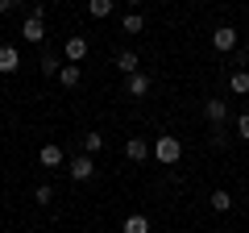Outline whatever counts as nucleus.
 I'll return each mask as SVG.
<instances>
[{"label": "nucleus", "mask_w": 249, "mask_h": 233, "mask_svg": "<svg viewBox=\"0 0 249 233\" xmlns=\"http://www.w3.org/2000/svg\"><path fill=\"white\" fill-rule=\"evenodd\" d=\"M204 116L212 121V129H224V121H229V104H224V100H204Z\"/></svg>", "instance_id": "obj_6"}, {"label": "nucleus", "mask_w": 249, "mask_h": 233, "mask_svg": "<svg viewBox=\"0 0 249 233\" xmlns=\"http://www.w3.org/2000/svg\"><path fill=\"white\" fill-rule=\"evenodd\" d=\"M237 42H241V34H237V29H232V25H216V29H212V46H216V50H220V54L237 50Z\"/></svg>", "instance_id": "obj_3"}, {"label": "nucleus", "mask_w": 249, "mask_h": 233, "mask_svg": "<svg viewBox=\"0 0 249 233\" xmlns=\"http://www.w3.org/2000/svg\"><path fill=\"white\" fill-rule=\"evenodd\" d=\"M121 25H124V34H142V25H145V17H142V13L133 9V13H129V17L121 21Z\"/></svg>", "instance_id": "obj_18"}, {"label": "nucleus", "mask_w": 249, "mask_h": 233, "mask_svg": "<svg viewBox=\"0 0 249 233\" xmlns=\"http://www.w3.org/2000/svg\"><path fill=\"white\" fill-rule=\"evenodd\" d=\"M208 204H212L216 213H229V208H232V196H229V192H224V188H216L212 196H208Z\"/></svg>", "instance_id": "obj_14"}, {"label": "nucleus", "mask_w": 249, "mask_h": 233, "mask_svg": "<svg viewBox=\"0 0 249 233\" xmlns=\"http://www.w3.org/2000/svg\"><path fill=\"white\" fill-rule=\"evenodd\" d=\"M100 146H104V134H96V129H88V134H83V154H96Z\"/></svg>", "instance_id": "obj_17"}, {"label": "nucleus", "mask_w": 249, "mask_h": 233, "mask_svg": "<svg viewBox=\"0 0 249 233\" xmlns=\"http://www.w3.org/2000/svg\"><path fill=\"white\" fill-rule=\"evenodd\" d=\"M229 88L237 92V96H249V71H245V67H241V71H232V75H229Z\"/></svg>", "instance_id": "obj_12"}, {"label": "nucleus", "mask_w": 249, "mask_h": 233, "mask_svg": "<svg viewBox=\"0 0 249 233\" xmlns=\"http://www.w3.org/2000/svg\"><path fill=\"white\" fill-rule=\"evenodd\" d=\"M21 38H25V42H42L46 38V21H42V9H34L25 17V25H21Z\"/></svg>", "instance_id": "obj_4"}, {"label": "nucleus", "mask_w": 249, "mask_h": 233, "mask_svg": "<svg viewBox=\"0 0 249 233\" xmlns=\"http://www.w3.org/2000/svg\"><path fill=\"white\" fill-rule=\"evenodd\" d=\"M34 200H37V204H50V200H54V188H50V183H37V188H34Z\"/></svg>", "instance_id": "obj_19"}, {"label": "nucleus", "mask_w": 249, "mask_h": 233, "mask_svg": "<svg viewBox=\"0 0 249 233\" xmlns=\"http://www.w3.org/2000/svg\"><path fill=\"white\" fill-rule=\"evenodd\" d=\"M88 50H91V46H88V38H83V34H71V38H67V46H62V54H67L71 63H83Z\"/></svg>", "instance_id": "obj_5"}, {"label": "nucleus", "mask_w": 249, "mask_h": 233, "mask_svg": "<svg viewBox=\"0 0 249 233\" xmlns=\"http://www.w3.org/2000/svg\"><path fill=\"white\" fill-rule=\"evenodd\" d=\"M124 154H129V162H145L150 158V146H145L142 137H129V142H124Z\"/></svg>", "instance_id": "obj_10"}, {"label": "nucleus", "mask_w": 249, "mask_h": 233, "mask_svg": "<svg viewBox=\"0 0 249 233\" xmlns=\"http://www.w3.org/2000/svg\"><path fill=\"white\" fill-rule=\"evenodd\" d=\"M67 171H71V179H75V183H88L91 175H96V158H91V154H75Z\"/></svg>", "instance_id": "obj_2"}, {"label": "nucleus", "mask_w": 249, "mask_h": 233, "mask_svg": "<svg viewBox=\"0 0 249 233\" xmlns=\"http://www.w3.org/2000/svg\"><path fill=\"white\" fill-rule=\"evenodd\" d=\"M124 4H133V9H142V0H124Z\"/></svg>", "instance_id": "obj_23"}, {"label": "nucleus", "mask_w": 249, "mask_h": 233, "mask_svg": "<svg viewBox=\"0 0 249 233\" xmlns=\"http://www.w3.org/2000/svg\"><path fill=\"white\" fill-rule=\"evenodd\" d=\"M13 4H17V0H0V13H9V9H13Z\"/></svg>", "instance_id": "obj_22"}, {"label": "nucleus", "mask_w": 249, "mask_h": 233, "mask_svg": "<svg viewBox=\"0 0 249 233\" xmlns=\"http://www.w3.org/2000/svg\"><path fill=\"white\" fill-rule=\"evenodd\" d=\"M58 71H62V63L54 58V54H46L42 58V75H58Z\"/></svg>", "instance_id": "obj_20"}, {"label": "nucleus", "mask_w": 249, "mask_h": 233, "mask_svg": "<svg viewBox=\"0 0 249 233\" xmlns=\"http://www.w3.org/2000/svg\"><path fill=\"white\" fill-rule=\"evenodd\" d=\"M124 92H129V96H150V75H145V71L124 75Z\"/></svg>", "instance_id": "obj_9"}, {"label": "nucleus", "mask_w": 249, "mask_h": 233, "mask_svg": "<svg viewBox=\"0 0 249 233\" xmlns=\"http://www.w3.org/2000/svg\"><path fill=\"white\" fill-rule=\"evenodd\" d=\"M21 67V50L17 46H0V75H13Z\"/></svg>", "instance_id": "obj_8"}, {"label": "nucleus", "mask_w": 249, "mask_h": 233, "mask_svg": "<svg viewBox=\"0 0 249 233\" xmlns=\"http://www.w3.org/2000/svg\"><path fill=\"white\" fill-rule=\"evenodd\" d=\"M124 233H150V221H145L142 213H133V216H124Z\"/></svg>", "instance_id": "obj_16"}, {"label": "nucleus", "mask_w": 249, "mask_h": 233, "mask_svg": "<svg viewBox=\"0 0 249 233\" xmlns=\"http://www.w3.org/2000/svg\"><path fill=\"white\" fill-rule=\"evenodd\" d=\"M112 63H116V71H121V75H137V71H142V58H137V50H121Z\"/></svg>", "instance_id": "obj_7"}, {"label": "nucleus", "mask_w": 249, "mask_h": 233, "mask_svg": "<svg viewBox=\"0 0 249 233\" xmlns=\"http://www.w3.org/2000/svg\"><path fill=\"white\" fill-rule=\"evenodd\" d=\"M112 4H116V0H88V13H91L96 21H104L108 13H112Z\"/></svg>", "instance_id": "obj_15"}, {"label": "nucleus", "mask_w": 249, "mask_h": 233, "mask_svg": "<svg viewBox=\"0 0 249 233\" xmlns=\"http://www.w3.org/2000/svg\"><path fill=\"white\" fill-rule=\"evenodd\" d=\"M154 158H158L162 167H175V162L183 158V142H178L175 134H162L158 142H154Z\"/></svg>", "instance_id": "obj_1"}, {"label": "nucleus", "mask_w": 249, "mask_h": 233, "mask_svg": "<svg viewBox=\"0 0 249 233\" xmlns=\"http://www.w3.org/2000/svg\"><path fill=\"white\" fill-rule=\"evenodd\" d=\"M237 134L249 142V113H241V116H237Z\"/></svg>", "instance_id": "obj_21"}, {"label": "nucleus", "mask_w": 249, "mask_h": 233, "mask_svg": "<svg viewBox=\"0 0 249 233\" xmlns=\"http://www.w3.org/2000/svg\"><path fill=\"white\" fill-rule=\"evenodd\" d=\"M37 158H42V167H62V146L46 142V146H42V154H37Z\"/></svg>", "instance_id": "obj_11"}, {"label": "nucleus", "mask_w": 249, "mask_h": 233, "mask_svg": "<svg viewBox=\"0 0 249 233\" xmlns=\"http://www.w3.org/2000/svg\"><path fill=\"white\" fill-rule=\"evenodd\" d=\"M79 79H83L79 63H71V67H62V71H58V83H62V88H75V83H79Z\"/></svg>", "instance_id": "obj_13"}]
</instances>
